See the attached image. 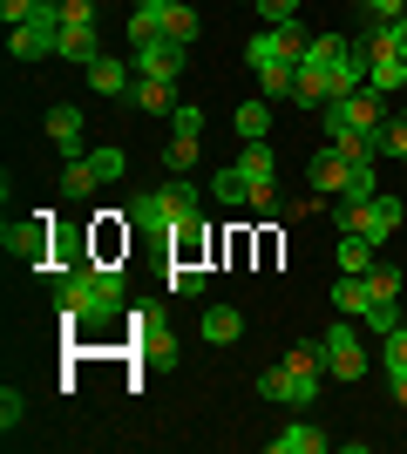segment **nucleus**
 Instances as JSON below:
<instances>
[{
	"label": "nucleus",
	"mask_w": 407,
	"mask_h": 454,
	"mask_svg": "<svg viewBox=\"0 0 407 454\" xmlns=\"http://www.w3.org/2000/svg\"><path fill=\"white\" fill-rule=\"evenodd\" d=\"M292 82H299V68H292V61L258 68V95H265V102H292Z\"/></svg>",
	"instance_id": "26"
},
{
	"label": "nucleus",
	"mask_w": 407,
	"mask_h": 454,
	"mask_svg": "<svg viewBox=\"0 0 407 454\" xmlns=\"http://www.w3.org/2000/svg\"><path fill=\"white\" fill-rule=\"evenodd\" d=\"M89 163H96V176H102V184H116V176L129 170V156H122V150H89Z\"/></svg>",
	"instance_id": "36"
},
{
	"label": "nucleus",
	"mask_w": 407,
	"mask_h": 454,
	"mask_svg": "<svg viewBox=\"0 0 407 454\" xmlns=\"http://www.w3.org/2000/svg\"><path fill=\"white\" fill-rule=\"evenodd\" d=\"M292 102H299V109H326V102H333V68H319V61H299Z\"/></svg>",
	"instance_id": "17"
},
{
	"label": "nucleus",
	"mask_w": 407,
	"mask_h": 454,
	"mask_svg": "<svg viewBox=\"0 0 407 454\" xmlns=\"http://www.w3.org/2000/svg\"><path fill=\"white\" fill-rule=\"evenodd\" d=\"M129 102H136V109H150V115H163V109H176V82L136 75V82H129Z\"/></svg>",
	"instance_id": "21"
},
{
	"label": "nucleus",
	"mask_w": 407,
	"mask_h": 454,
	"mask_svg": "<svg viewBox=\"0 0 407 454\" xmlns=\"http://www.w3.org/2000/svg\"><path fill=\"white\" fill-rule=\"evenodd\" d=\"M380 366H387V373H407V325H394V333H387V353H380Z\"/></svg>",
	"instance_id": "37"
},
{
	"label": "nucleus",
	"mask_w": 407,
	"mask_h": 454,
	"mask_svg": "<svg viewBox=\"0 0 407 454\" xmlns=\"http://www.w3.org/2000/svg\"><path fill=\"white\" fill-rule=\"evenodd\" d=\"M238 333H245V312H238V305H211V312H204V340L211 346H231Z\"/></svg>",
	"instance_id": "22"
},
{
	"label": "nucleus",
	"mask_w": 407,
	"mask_h": 454,
	"mask_svg": "<svg viewBox=\"0 0 407 454\" xmlns=\"http://www.w3.org/2000/svg\"><path fill=\"white\" fill-rule=\"evenodd\" d=\"M122 217H129V231H136V238H150V245H163V251H170V217H163V197H156V190L129 197V204H122Z\"/></svg>",
	"instance_id": "13"
},
{
	"label": "nucleus",
	"mask_w": 407,
	"mask_h": 454,
	"mask_svg": "<svg viewBox=\"0 0 407 454\" xmlns=\"http://www.w3.org/2000/svg\"><path fill=\"white\" fill-rule=\"evenodd\" d=\"M353 163H360V156H347L340 143H326V150L312 156V190H319V197H340L347 176H353Z\"/></svg>",
	"instance_id": "15"
},
{
	"label": "nucleus",
	"mask_w": 407,
	"mask_h": 454,
	"mask_svg": "<svg viewBox=\"0 0 407 454\" xmlns=\"http://www.w3.org/2000/svg\"><path fill=\"white\" fill-rule=\"evenodd\" d=\"M319 387H326V380L306 373V366H292V360H278L271 373H258V394L278 400V407H312V400H319Z\"/></svg>",
	"instance_id": "7"
},
{
	"label": "nucleus",
	"mask_w": 407,
	"mask_h": 454,
	"mask_svg": "<svg viewBox=\"0 0 407 454\" xmlns=\"http://www.w3.org/2000/svg\"><path fill=\"white\" fill-rule=\"evenodd\" d=\"M306 48H312L306 27H299V20H278V27H258V35L245 41V61H252V68H271V61H292V68H299Z\"/></svg>",
	"instance_id": "5"
},
{
	"label": "nucleus",
	"mask_w": 407,
	"mask_h": 454,
	"mask_svg": "<svg viewBox=\"0 0 407 454\" xmlns=\"http://www.w3.org/2000/svg\"><path fill=\"white\" fill-rule=\"evenodd\" d=\"M326 373L347 387V380H360L367 373V346H360V325H326Z\"/></svg>",
	"instance_id": "10"
},
{
	"label": "nucleus",
	"mask_w": 407,
	"mask_h": 454,
	"mask_svg": "<svg viewBox=\"0 0 407 454\" xmlns=\"http://www.w3.org/2000/svg\"><path fill=\"white\" fill-rule=\"evenodd\" d=\"M373 48H394V55L407 61V20H387V27H380V41H373Z\"/></svg>",
	"instance_id": "41"
},
{
	"label": "nucleus",
	"mask_w": 407,
	"mask_h": 454,
	"mask_svg": "<svg viewBox=\"0 0 407 454\" xmlns=\"http://www.w3.org/2000/svg\"><path fill=\"white\" fill-rule=\"evenodd\" d=\"M286 360H292V366H306V373H319V380H333V373H326V340H299Z\"/></svg>",
	"instance_id": "30"
},
{
	"label": "nucleus",
	"mask_w": 407,
	"mask_h": 454,
	"mask_svg": "<svg viewBox=\"0 0 407 454\" xmlns=\"http://www.w3.org/2000/svg\"><path fill=\"white\" fill-rule=\"evenodd\" d=\"M136 7H143V14H156V20H163V14H170V7H176V0H136Z\"/></svg>",
	"instance_id": "44"
},
{
	"label": "nucleus",
	"mask_w": 407,
	"mask_h": 454,
	"mask_svg": "<svg viewBox=\"0 0 407 454\" xmlns=\"http://www.w3.org/2000/svg\"><path fill=\"white\" fill-rule=\"evenodd\" d=\"M129 82H136V61H122V55H102L89 68V89L96 95H129Z\"/></svg>",
	"instance_id": "20"
},
{
	"label": "nucleus",
	"mask_w": 407,
	"mask_h": 454,
	"mask_svg": "<svg viewBox=\"0 0 407 454\" xmlns=\"http://www.w3.org/2000/svg\"><path fill=\"white\" fill-rule=\"evenodd\" d=\"M61 20H96V0H61Z\"/></svg>",
	"instance_id": "43"
},
{
	"label": "nucleus",
	"mask_w": 407,
	"mask_h": 454,
	"mask_svg": "<svg viewBox=\"0 0 407 454\" xmlns=\"http://www.w3.org/2000/svg\"><path fill=\"white\" fill-rule=\"evenodd\" d=\"M129 346H136V366H170L176 360V333L163 319V305H136L129 312Z\"/></svg>",
	"instance_id": "4"
},
{
	"label": "nucleus",
	"mask_w": 407,
	"mask_h": 454,
	"mask_svg": "<svg viewBox=\"0 0 407 454\" xmlns=\"http://www.w3.org/2000/svg\"><path fill=\"white\" fill-rule=\"evenodd\" d=\"M401 95H407V89H401Z\"/></svg>",
	"instance_id": "47"
},
{
	"label": "nucleus",
	"mask_w": 407,
	"mask_h": 454,
	"mask_svg": "<svg viewBox=\"0 0 407 454\" xmlns=\"http://www.w3.org/2000/svg\"><path fill=\"white\" fill-rule=\"evenodd\" d=\"M360 325H373V333L387 340L394 325H407V319H401V299H373V305H367V319H360Z\"/></svg>",
	"instance_id": "32"
},
{
	"label": "nucleus",
	"mask_w": 407,
	"mask_h": 454,
	"mask_svg": "<svg viewBox=\"0 0 407 454\" xmlns=\"http://www.w3.org/2000/svg\"><path fill=\"white\" fill-rule=\"evenodd\" d=\"M41 278L55 292V312H61L68 333H102V325H116L122 305H129V271L109 265V258H89V245H68Z\"/></svg>",
	"instance_id": "1"
},
{
	"label": "nucleus",
	"mask_w": 407,
	"mask_h": 454,
	"mask_svg": "<svg viewBox=\"0 0 407 454\" xmlns=\"http://www.w3.org/2000/svg\"><path fill=\"white\" fill-rule=\"evenodd\" d=\"M89 190H102L96 163H89V156H68V163H61V197H89Z\"/></svg>",
	"instance_id": "24"
},
{
	"label": "nucleus",
	"mask_w": 407,
	"mask_h": 454,
	"mask_svg": "<svg viewBox=\"0 0 407 454\" xmlns=\"http://www.w3.org/2000/svg\"><path fill=\"white\" fill-rule=\"evenodd\" d=\"M367 20H407V0H360Z\"/></svg>",
	"instance_id": "40"
},
{
	"label": "nucleus",
	"mask_w": 407,
	"mask_h": 454,
	"mask_svg": "<svg viewBox=\"0 0 407 454\" xmlns=\"http://www.w3.org/2000/svg\"><path fill=\"white\" fill-rule=\"evenodd\" d=\"M35 7H41V0H0V14H7V27H20V20L35 14Z\"/></svg>",
	"instance_id": "42"
},
{
	"label": "nucleus",
	"mask_w": 407,
	"mask_h": 454,
	"mask_svg": "<svg viewBox=\"0 0 407 454\" xmlns=\"http://www.w3.org/2000/svg\"><path fill=\"white\" fill-rule=\"evenodd\" d=\"M258 14H265V27H278V20H299V0H258Z\"/></svg>",
	"instance_id": "39"
},
{
	"label": "nucleus",
	"mask_w": 407,
	"mask_h": 454,
	"mask_svg": "<svg viewBox=\"0 0 407 454\" xmlns=\"http://www.w3.org/2000/svg\"><path fill=\"white\" fill-rule=\"evenodd\" d=\"M163 278H170V292H184V299H197V292H204V265H191V258H170V271H163Z\"/></svg>",
	"instance_id": "29"
},
{
	"label": "nucleus",
	"mask_w": 407,
	"mask_h": 454,
	"mask_svg": "<svg viewBox=\"0 0 407 454\" xmlns=\"http://www.w3.org/2000/svg\"><path fill=\"white\" fill-rule=\"evenodd\" d=\"M61 61H82V68H96L102 61V27L96 20H61Z\"/></svg>",
	"instance_id": "14"
},
{
	"label": "nucleus",
	"mask_w": 407,
	"mask_h": 454,
	"mask_svg": "<svg viewBox=\"0 0 407 454\" xmlns=\"http://www.w3.org/2000/svg\"><path fill=\"white\" fill-rule=\"evenodd\" d=\"M156 197H163V217H170V245H176V238H191V231H204V197H197L191 176H170Z\"/></svg>",
	"instance_id": "9"
},
{
	"label": "nucleus",
	"mask_w": 407,
	"mask_h": 454,
	"mask_svg": "<svg viewBox=\"0 0 407 454\" xmlns=\"http://www.w3.org/2000/svg\"><path fill=\"white\" fill-rule=\"evenodd\" d=\"M387 380H394V400L407 407V373H387Z\"/></svg>",
	"instance_id": "45"
},
{
	"label": "nucleus",
	"mask_w": 407,
	"mask_h": 454,
	"mask_svg": "<svg viewBox=\"0 0 407 454\" xmlns=\"http://www.w3.org/2000/svg\"><path fill=\"white\" fill-rule=\"evenodd\" d=\"M367 305H373L367 271H340V278H333V312H340V319H367Z\"/></svg>",
	"instance_id": "16"
},
{
	"label": "nucleus",
	"mask_w": 407,
	"mask_h": 454,
	"mask_svg": "<svg viewBox=\"0 0 407 454\" xmlns=\"http://www.w3.org/2000/svg\"><path fill=\"white\" fill-rule=\"evenodd\" d=\"M48 136H55L61 156H89L82 150V109L75 102H55V109H48Z\"/></svg>",
	"instance_id": "19"
},
{
	"label": "nucleus",
	"mask_w": 407,
	"mask_h": 454,
	"mask_svg": "<svg viewBox=\"0 0 407 454\" xmlns=\"http://www.w3.org/2000/svg\"><path fill=\"white\" fill-rule=\"evenodd\" d=\"M0 245L14 251L20 265H35V271H48L61 258V251H55V217H48V210H35V217H7Z\"/></svg>",
	"instance_id": "3"
},
{
	"label": "nucleus",
	"mask_w": 407,
	"mask_h": 454,
	"mask_svg": "<svg viewBox=\"0 0 407 454\" xmlns=\"http://www.w3.org/2000/svg\"><path fill=\"white\" fill-rule=\"evenodd\" d=\"M401 115H407V95H401Z\"/></svg>",
	"instance_id": "46"
},
{
	"label": "nucleus",
	"mask_w": 407,
	"mask_h": 454,
	"mask_svg": "<svg viewBox=\"0 0 407 454\" xmlns=\"http://www.w3.org/2000/svg\"><path fill=\"white\" fill-rule=\"evenodd\" d=\"M238 170H245V176H278V156H271V143H245Z\"/></svg>",
	"instance_id": "31"
},
{
	"label": "nucleus",
	"mask_w": 407,
	"mask_h": 454,
	"mask_svg": "<svg viewBox=\"0 0 407 454\" xmlns=\"http://www.w3.org/2000/svg\"><path fill=\"white\" fill-rule=\"evenodd\" d=\"M367 292H373V299H401V271H394V265H373L367 271Z\"/></svg>",
	"instance_id": "35"
},
{
	"label": "nucleus",
	"mask_w": 407,
	"mask_h": 454,
	"mask_svg": "<svg viewBox=\"0 0 407 454\" xmlns=\"http://www.w3.org/2000/svg\"><path fill=\"white\" fill-rule=\"evenodd\" d=\"M265 448H271V454H326L333 441H326V427H312V420H292L286 434H271Z\"/></svg>",
	"instance_id": "18"
},
{
	"label": "nucleus",
	"mask_w": 407,
	"mask_h": 454,
	"mask_svg": "<svg viewBox=\"0 0 407 454\" xmlns=\"http://www.w3.org/2000/svg\"><path fill=\"white\" fill-rule=\"evenodd\" d=\"M340 271H373V238L340 231Z\"/></svg>",
	"instance_id": "28"
},
{
	"label": "nucleus",
	"mask_w": 407,
	"mask_h": 454,
	"mask_svg": "<svg viewBox=\"0 0 407 454\" xmlns=\"http://www.w3.org/2000/svg\"><path fill=\"white\" fill-rule=\"evenodd\" d=\"M211 197H217V204H252V176H245V170H238V163H231V170H217L211 176Z\"/></svg>",
	"instance_id": "25"
},
{
	"label": "nucleus",
	"mask_w": 407,
	"mask_h": 454,
	"mask_svg": "<svg viewBox=\"0 0 407 454\" xmlns=\"http://www.w3.org/2000/svg\"><path fill=\"white\" fill-rule=\"evenodd\" d=\"M20 414H27V400H20L14 387H7V394H0V427H7V434H14V427H20Z\"/></svg>",
	"instance_id": "38"
},
{
	"label": "nucleus",
	"mask_w": 407,
	"mask_h": 454,
	"mask_svg": "<svg viewBox=\"0 0 407 454\" xmlns=\"http://www.w3.org/2000/svg\"><path fill=\"white\" fill-rule=\"evenodd\" d=\"M163 35H170L176 48H191V41L204 35V20H197V7H184V0H176L170 14H163Z\"/></svg>",
	"instance_id": "27"
},
{
	"label": "nucleus",
	"mask_w": 407,
	"mask_h": 454,
	"mask_svg": "<svg viewBox=\"0 0 407 454\" xmlns=\"http://www.w3.org/2000/svg\"><path fill=\"white\" fill-rule=\"evenodd\" d=\"M55 48H61V0H41L20 27H7V55L14 61H48Z\"/></svg>",
	"instance_id": "2"
},
{
	"label": "nucleus",
	"mask_w": 407,
	"mask_h": 454,
	"mask_svg": "<svg viewBox=\"0 0 407 454\" xmlns=\"http://www.w3.org/2000/svg\"><path fill=\"white\" fill-rule=\"evenodd\" d=\"M136 75H156V82H176L184 75V61H191V48H176L170 35H156V41H143V48H136Z\"/></svg>",
	"instance_id": "12"
},
{
	"label": "nucleus",
	"mask_w": 407,
	"mask_h": 454,
	"mask_svg": "<svg viewBox=\"0 0 407 454\" xmlns=\"http://www.w3.org/2000/svg\"><path fill=\"white\" fill-rule=\"evenodd\" d=\"M401 217H407V204H401V197H380V190H373L367 204H340V231H360V238H373V245L394 238Z\"/></svg>",
	"instance_id": "6"
},
{
	"label": "nucleus",
	"mask_w": 407,
	"mask_h": 454,
	"mask_svg": "<svg viewBox=\"0 0 407 454\" xmlns=\"http://www.w3.org/2000/svg\"><path fill=\"white\" fill-rule=\"evenodd\" d=\"M271 109H278V102H265V95H258V102H245V109L231 115L238 136H245V143H265V136H271Z\"/></svg>",
	"instance_id": "23"
},
{
	"label": "nucleus",
	"mask_w": 407,
	"mask_h": 454,
	"mask_svg": "<svg viewBox=\"0 0 407 454\" xmlns=\"http://www.w3.org/2000/svg\"><path fill=\"white\" fill-rule=\"evenodd\" d=\"M367 197H373V163H353L347 190H340V204H367Z\"/></svg>",
	"instance_id": "33"
},
{
	"label": "nucleus",
	"mask_w": 407,
	"mask_h": 454,
	"mask_svg": "<svg viewBox=\"0 0 407 454\" xmlns=\"http://www.w3.org/2000/svg\"><path fill=\"white\" fill-rule=\"evenodd\" d=\"M326 122H353V129H380L394 115V95H380V89H353V95H340V102H326Z\"/></svg>",
	"instance_id": "8"
},
{
	"label": "nucleus",
	"mask_w": 407,
	"mask_h": 454,
	"mask_svg": "<svg viewBox=\"0 0 407 454\" xmlns=\"http://www.w3.org/2000/svg\"><path fill=\"white\" fill-rule=\"evenodd\" d=\"M176 136H170V156H163V163H170L176 176H191L197 170V143H204V109H191V102H176Z\"/></svg>",
	"instance_id": "11"
},
{
	"label": "nucleus",
	"mask_w": 407,
	"mask_h": 454,
	"mask_svg": "<svg viewBox=\"0 0 407 454\" xmlns=\"http://www.w3.org/2000/svg\"><path fill=\"white\" fill-rule=\"evenodd\" d=\"M340 55H347V35H312V48H306V61H319V68H333Z\"/></svg>",
	"instance_id": "34"
}]
</instances>
